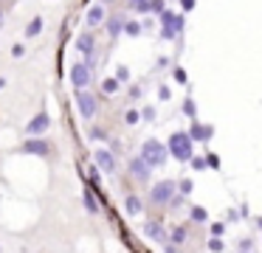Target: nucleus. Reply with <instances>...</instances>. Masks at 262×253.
<instances>
[{
	"label": "nucleus",
	"mask_w": 262,
	"mask_h": 253,
	"mask_svg": "<svg viewBox=\"0 0 262 253\" xmlns=\"http://www.w3.org/2000/svg\"><path fill=\"white\" fill-rule=\"evenodd\" d=\"M192 135L189 132H172L169 135V155L175 157V160H181V163H186V160H192Z\"/></svg>",
	"instance_id": "obj_1"
},
{
	"label": "nucleus",
	"mask_w": 262,
	"mask_h": 253,
	"mask_svg": "<svg viewBox=\"0 0 262 253\" xmlns=\"http://www.w3.org/2000/svg\"><path fill=\"white\" fill-rule=\"evenodd\" d=\"M141 157L149 163V166H164L166 163V157H169V146H164L161 141H155V138H147L141 144Z\"/></svg>",
	"instance_id": "obj_2"
},
{
	"label": "nucleus",
	"mask_w": 262,
	"mask_h": 253,
	"mask_svg": "<svg viewBox=\"0 0 262 253\" xmlns=\"http://www.w3.org/2000/svg\"><path fill=\"white\" fill-rule=\"evenodd\" d=\"M183 31V17L172 14V11H161V37L164 39H175Z\"/></svg>",
	"instance_id": "obj_3"
},
{
	"label": "nucleus",
	"mask_w": 262,
	"mask_h": 253,
	"mask_svg": "<svg viewBox=\"0 0 262 253\" xmlns=\"http://www.w3.org/2000/svg\"><path fill=\"white\" fill-rule=\"evenodd\" d=\"M149 200L155 202V205H166V202L175 200V180H161V183L152 186V191H149Z\"/></svg>",
	"instance_id": "obj_4"
},
{
	"label": "nucleus",
	"mask_w": 262,
	"mask_h": 253,
	"mask_svg": "<svg viewBox=\"0 0 262 253\" xmlns=\"http://www.w3.org/2000/svg\"><path fill=\"white\" fill-rule=\"evenodd\" d=\"M76 104H79L82 118H93V116H96V110H99L96 96H93V93H88V90H76Z\"/></svg>",
	"instance_id": "obj_5"
},
{
	"label": "nucleus",
	"mask_w": 262,
	"mask_h": 253,
	"mask_svg": "<svg viewBox=\"0 0 262 253\" xmlns=\"http://www.w3.org/2000/svg\"><path fill=\"white\" fill-rule=\"evenodd\" d=\"M71 82H74L76 90H85L88 82H91V65H71Z\"/></svg>",
	"instance_id": "obj_6"
},
{
	"label": "nucleus",
	"mask_w": 262,
	"mask_h": 253,
	"mask_svg": "<svg viewBox=\"0 0 262 253\" xmlns=\"http://www.w3.org/2000/svg\"><path fill=\"white\" fill-rule=\"evenodd\" d=\"M149 172H152V166H149V163L144 160L141 155H138V157H133V160H130V174H133L136 180L147 183V180H149Z\"/></svg>",
	"instance_id": "obj_7"
},
{
	"label": "nucleus",
	"mask_w": 262,
	"mask_h": 253,
	"mask_svg": "<svg viewBox=\"0 0 262 253\" xmlns=\"http://www.w3.org/2000/svg\"><path fill=\"white\" fill-rule=\"evenodd\" d=\"M93 157H96V166L102 169V172H107V174H113V172H116V157H113V152L99 149Z\"/></svg>",
	"instance_id": "obj_8"
},
{
	"label": "nucleus",
	"mask_w": 262,
	"mask_h": 253,
	"mask_svg": "<svg viewBox=\"0 0 262 253\" xmlns=\"http://www.w3.org/2000/svg\"><path fill=\"white\" fill-rule=\"evenodd\" d=\"M48 124H51V118L46 116V112H40V116H34L29 121V135H42L48 129Z\"/></svg>",
	"instance_id": "obj_9"
},
{
	"label": "nucleus",
	"mask_w": 262,
	"mask_h": 253,
	"mask_svg": "<svg viewBox=\"0 0 262 253\" xmlns=\"http://www.w3.org/2000/svg\"><path fill=\"white\" fill-rule=\"evenodd\" d=\"M26 152H29V155H48V144L46 141H37V138H31V141H26V146H23Z\"/></svg>",
	"instance_id": "obj_10"
},
{
	"label": "nucleus",
	"mask_w": 262,
	"mask_h": 253,
	"mask_svg": "<svg viewBox=\"0 0 262 253\" xmlns=\"http://www.w3.org/2000/svg\"><path fill=\"white\" fill-rule=\"evenodd\" d=\"M144 234H147V236H152L155 242H161V245L166 242V231L161 228L158 222H147V225H144Z\"/></svg>",
	"instance_id": "obj_11"
},
{
	"label": "nucleus",
	"mask_w": 262,
	"mask_h": 253,
	"mask_svg": "<svg viewBox=\"0 0 262 253\" xmlns=\"http://www.w3.org/2000/svg\"><path fill=\"white\" fill-rule=\"evenodd\" d=\"M211 132H214V129L206 127V124H192V129H189V135H192L194 141H209Z\"/></svg>",
	"instance_id": "obj_12"
},
{
	"label": "nucleus",
	"mask_w": 262,
	"mask_h": 253,
	"mask_svg": "<svg viewBox=\"0 0 262 253\" xmlns=\"http://www.w3.org/2000/svg\"><path fill=\"white\" fill-rule=\"evenodd\" d=\"M104 22V9L102 6H91L88 9V26H102Z\"/></svg>",
	"instance_id": "obj_13"
},
{
	"label": "nucleus",
	"mask_w": 262,
	"mask_h": 253,
	"mask_svg": "<svg viewBox=\"0 0 262 253\" xmlns=\"http://www.w3.org/2000/svg\"><path fill=\"white\" fill-rule=\"evenodd\" d=\"M124 26H127L124 17H110V20H107V34H110V37H119V34L124 31Z\"/></svg>",
	"instance_id": "obj_14"
},
{
	"label": "nucleus",
	"mask_w": 262,
	"mask_h": 253,
	"mask_svg": "<svg viewBox=\"0 0 262 253\" xmlns=\"http://www.w3.org/2000/svg\"><path fill=\"white\" fill-rule=\"evenodd\" d=\"M76 48H79L85 56H93V37L91 34H82V37L76 39Z\"/></svg>",
	"instance_id": "obj_15"
},
{
	"label": "nucleus",
	"mask_w": 262,
	"mask_h": 253,
	"mask_svg": "<svg viewBox=\"0 0 262 253\" xmlns=\"http://www.w3.org/2000/svg\"><path fill=\"white\" fill-rule=\"evenodd\" d=\"M124 208H127V214H130V217H138V214H141V200H138V197H127V202H124Z\"/></svg>",
	"instance_id": "obj_16"
},
{
	"label": "nucleus",
	"mask_w": 262,
	"mask_h": 253,
	"mask_svg": "<svg viewBox=\"0 0 262 253\" xmlns=\"http://www.w3.org/2000/svg\"><path fill=\"white\" fill-rule=\"evenodd\" d=\"M42 26H46V22H42V17H34V20L26 26V37H37V34L42 31Z\"/></svg>",
	"instance_id": "obj_17"
},
{
	"label": "nucleus",
	"mask_w": 262,
	"mask_h": 253,
	"mask_svg": "<svg viewBox=\"0 0 262 253\" xmlns=\"http://www.w3.org/2000/svg\"><path fill=\"white\" fill-rule=\"evenodd\" d=\"M119 84H121V82H119L116 76H113V79H104V82H102V90H104L107 96H113V93H119Z\"/></svg>",
	"instance_id": "obj_18"
},
{
	"label": "nucleus",
	"mask_w": 262,
	"mask_h": 253,
	"mask_svg": "<svg viewBox=\"0 0 262 253\" xmlns=\"http://www.w3.org/2000/svg\"><path fill=\"white\" fill-rule=\"evenodd\" d=\"M85 208H88L91 214L99 211V202H96V197H93V191H85Z\"/></svg>",
	"instance_id": "obj_19"
},
{
	"label": "nucleus",
	"mask_w": 262,
	"mask_h": 253,
	"mask_svg": "<svg viewBox=\"0 0 262 253\" xmlns=\"http://www.w3.org/2000/svg\"><path fill=\"white\" fill-rule=\"evenodd\" d=\"M149 3H152V0H130V6L136 11H141V14H147V11H149Z\"/></svg>",
	"instance_id": "obj_20"
},
{
	"label": "nucleus",
	"mask_w": 262,
	"mask_h": 253,
	"mask_svg": "<svg viewBox=\"0 0 262 253\" xmlns=\"http://www.w3.org/2000/svg\"><path fill=\"white\" fill-rule=\"evenodd\" d=\"M124 31L130 34V37H138V34H141V22H136V20H127Z\"/></svg>",
	"instance_id": "obj_21"
},
{
	"label": "nucleus",
	"mask_w": 262,
	"mask_h": 253,
	"mask_svg": "<svg viewBox=\"0 0 262 253\" xmlns=\"http://www.w3.org/2000/svg\"><path fill=\"white\" fill-rule=\"evenodd\" d=\"M192 219L194 222H206V211L203 208H192Z\"/></svg>",
	"instance_id": "obj_22"
},
{
	"label": "nucleus",
	"mask_w": 262,
	"mask_h": 253,
	"mask_svg": "<svg viewBox=\"0 0 262 253\" xmlns=\"http://www.w3.org/2000/svg\"><path fill=\"white\" fill-rule=\"evenodd\" d=\"M183 112H186L189 118H194V101H192V99H186V101H183Z\"/></svg>",
	"instance_id": "obj_23"
},
{
	"label": "nucleus",
	"mask_w": 262,
	"mask_h": 253,
	"mask_svg": "<svg viewBox=\"0 0 262 253\" xmlns=\"http://www.w3.org/2000/svg\"><path fill=\"white\" fill-rule=\"evenodd\" d=\"M209 250H211V253H220V250H223V242L217 239V236H214V239L209 242Z\"/></svg>",
	"instance_id": "obj_24"
},
{
	"label": "nucleus",
	"mask_w": 262,
	"mask_h": 253,
	"mask_svg": "<svg viewBox=\"0 0 262 253\" xmlns=\"http://www.w3.org/2000/svg\"><path fill=\"white\" fill-rule=\"evenodd\" d=\"M124 121H127V124H138V110H127Z\"/></svg>",
	"instance_id": "obj_25"
},
{
	"label": "nucleus",
	"mask_w": 262,
	"mask_h": 253,
	"mask_svg": "<svg viewBox=\"0 0 262 253\" xmlns=\"http://www.w3.org/2000/svg\"><path fill=\"white\" fill-rule=\"evenodd\" d=\"M116 79H119V82H127V79H130V71H127V67H119V71H116Z\"/></svg>",
	"instance_id": "obj_26"
},
{
	"label": "nucleus",
	"mask_w": 262,
	"mask_h": 253,
	"mask_svg": "<svg viewBox=\"0 0 262 253\" xmlns=\"http://www.w3.org/2000/svg\"><path fill=\"white\" fill-rule=\"evenodd\" d=\"M178 189H181L183 194H189V191H192V180H181V186H178Z\"/></svg>",
	"instance_id": "obj_27"
},
{
	"label": "nucleus",
	"mask_w": 262,
	"mask_h": 253,
	"mask_svg": "<svg viewBox=\"0 0 262 253\" xmlns=\"http://www.w3.org/2000/svg\"><path fill=\"white\" fill-rule=\"evenodd\" d=\"M149 11H164V0H152V3H149Z\"/></svg>",
	"instance_id": "obj_28"
},
{
	"label": "nucleus",
	"mask_w": 262,
	"mask_h": 253,
	"mask_svg": "<svg viewBox=\"0 0 262 253\" xmlns=\"http://www.w3.org/2000/svg\"><path fill=\"white\" fill-rule=\"evenodd\" d=\"M169 96H172V93H169V87H166V84H164V87L158 90V99H164V101H166V99H169Z\"/></svg>",
	"instance_id": "obj_29"
},
{
	"label": "nucleus",
	"mask_w": 262,
	"mask_h": 253,
	"mask_svg": "<svg viewBox=\"0 0 262 253\" xmlns=\"http://www.w3.org/2000/svg\"><path fill=\"white\" fill-rule=\"evenodd\" d=\"M211 234L220 236V234H223V225H220V222H214V225H211Z\"/></svg>",
	"instance_id": "obj_30"
},
{
	"label": "nucleus",
	"mask_w": 262,
	"mask_h": 253,
	"mask_svg": "<svg viewBox=\"0 0 262 253\" xmlns=\"http://www.w3.org/2000/svg\"><path fill=\"white\" fill-rule=\"evenodd\" d=\"M181 6H183L186 11H192V9H194V0H181Z\"/></svg>",
	"instance_id": "obj_31"
},
{
	"label": "nucleus",
	"mask_w": 262,
	"mask_h": 253,
	"mask_svg": "<svg viewBox=\"0 0 262 253\" xmlns=\"http://www.w3.org/2000/svg\"><path fill=\"white\" fill-rule=\"evenodd\" d=\"M175 79H178V82H186V73H183L181 67H178V71H175Z\"/></svg>",
	"instance_id": "obj_32"
},
{
	"label": "nucleus",
	"mask_w": 262,
	"mask_h": 253,
	"mask_svg": "<svg viewBox=\"0 0 262 253\" xmlns=\"http://www.w3.org/2000/svg\"><path fill=\"white\" fill-rule=\"evenodd\" d=\"M206 157H209L206 163H211V166H220V160H217V155H206Z\"/></svg>",
	"instance_id": "obj_33"
},
{
	"label": "nucleus",
	"mask_w": 262,
	"mask_h": 253,
	"mask_svg": "<svg viewBox=\"0 0 262 253\" xmlns=\"http://www.w3.org/2000/svg\"><path fill=\"white\" fill-rule=\"evenodd\" d=\"M3 84H6V82H3V79H0V87H3Z\"/></svg>",
	"instance_id": "obj_34"
},
{
	"label": "nucleus",
	"mask_w": 262,
	"mask_h": 253,
	"mask_svg": "<svg viewBox=\"0 0 262 253\" xmlns=\"http://www.w3.org/2000/svg\"><path fill=\"white\" fill-rule=\"evenodd\" d=\"M243 253H254V250H243Z\"/></svg>",
	"instance_id": "obj_35"
},
{
	"label": "nucleus",
	"mask_w": 262,
	"mask_h": 253,
	"mask_svg": "<svg viewBox=\"0 0 262 253\" xmlns=\"http://www.w3.org/2000/svg\"><path fill=\"white\" fill-rule=\"evenodd\" d=\"M0 20H3V14H0Z\"/></svg>",
	"instance_id": "obj_36"
}]
</instances>
